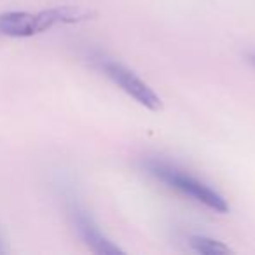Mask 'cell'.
Returning <instances> with one entry per match:
<instances>
[{
    "label": "cell",
    "mask_w": 255,
    "mask_h": 255,
    "mask_svg": "<svg viewBox=\"0 0 255 255\" xmlns=\"http://www.w3.org/2000/svg\"><path fill=\"white\" fill-rule=\"evenodd\" d=\"M95 16L91 9L81 5H58L39 12L7 11L0 14V37L26 39L44 33L58 25H75Z\"/></svg>",
    "instance_id": "cell-1"
},
{
    "label": "cell",
    "mask_w": 255,
    "mask_h": 255,
    "mask_svg": "<svg viewBox=\"0 0 255 255\" xmlns=\"http://www.w3.org/2000/svg\"><path fill=\"white\" fill-rule=\"evenodd\" d=\"M143 168L147 170V173L152 175L156 180H159L161 184H164L166 187L173 189V191L180 192L182 196L192 199V201L199 203V205L206 206V208L213 210V212L226 213L229 212V205L224 199L222 194L212 189L210 185H206L205 182L198 180L192 175L185 173L184 170L173 166L170 163L157 159H149L143 163Z\"/></svg>",
    "instance_id": "cell-2"
},
{
    "label": "cell",
    "mask_w": 255,
    "mask_h": 255,
    "mask_svg": "<svg viewBox=\"0 0 255 255\" xmlns=\"http://www.w3.org/2000/svg\"><path fill=\"white\" fill-rule=\"evenodd\" d=\"M91 63L105 75L107 79L114 82L119 89H123L128 96H131L136 103H140L142 107L149 110H157L163 109V102L161 98L156 95L152 88L147 84L145 81L138 77L133 70L123 65L121 61L112 60L109 56H103V54H93L91 56Z\"/></svg>",
    "instance_id": "cell-3"
},
{
    "label": "cell",
    "mask_w": 255,
    "mask_h": 255,
    "mask_svg": "<svg viewBox=\"0 0 255 255\" xmlns=\"http://www.w3.org/2000/svg\"><path fill=\"white\" fill-rule=\"evenodd\" d=\"M65 205H67L68 217H70L75 233L79 234L82 243H84L93 254H98V255L124 254V250L119 245H116L112 240H109V238L100 231L98 224L89 215L88 210L77 201V198H74L72 194H67L65 196Z\"/></svg>",
    "instance_id": "cell-4"
},
{
    "label": "cell",
    "mask_w": 255,
    "mask_h": 255,
    "mask_svg": "<svg viewBox=\"0 0 255 255\" xmlns=\"http://www.w3.org/2000/svg\"><path fill=\"white\" fill-rule=\"evenodd\" d=\"M189 247L196 252V254L201 255H226L231 254V248L226 243L219 240H213L210 236H201V234H196V236L189 238Z\"/></svg>",
    "instance_id": "cell-5"
},
{
    "label": "cell",
    "mask_w": 255,
    "mask_h": 255,
    "mask_svg": "<svg viewBox=\"0 0 255 255\" xmlns=\"http://www.w3.org/2000/svg\"><path fill=\"white\" fill-rule=\"evenodd\" d=\"M7 252H9L7 243H5L4 234H2V231H0V255H2V254H7Z\"/></svg>",
    "instance_id": "cell-6"
},
{
    "label": "cell",
    "mask_w": 255,
    "mask_h": 255,
    "mask_svg": "<svg viewBox=\"0 0 255 255\" xmlns=\"http://www.w3.org/2000/svg\"><path fill=\"white\" fill-rule=\"evenodd\" d=\"M248 61H250L252 65L255 67V53H252V54H248Z\"/></svg>",
    "instance_id": "cell-7"
}]
</instances>
